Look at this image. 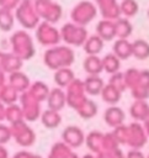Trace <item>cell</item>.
Here are the masks:
<instances>
[{"mask_svg": "<svg viewBox=\"0 0 149 158\" xmlns=\"http://www.w3.org/2000/svg\"><path fill=\"white\" fill-rule=\"evenodd\" d=\"M74 62L75 53L69 46H54L48 48L43 54V63L54 72L62 68H70Z\"/></svg>", "mask_w": 149, "mask_h": 158, "instance_id": "obj_1", "label": "cell"}, {"mask_svg": "<svg viewBox=\"0 0 149 158\" xmlns=\"http://www.w3.org/2000/svg\"><path fill=\"white\" fill-rule=\"evenodd\" d=\"M127 88L131 89L135 100H144L149 96V70L129 68L124 72Z\"/></svg>", "mask_w": 149, "mask_h": 158, "instance_id": "obj_2", "label": "cell"}, {"mask_svg": "<svg viewBox=\"0 0 149 158\" xmlns=\"http://www.w3.org/2000/svg\"><path fill=\"white\" fill-rule=\"evenodd\" d=\"M11 52L22 60H28L36 54V48L31 35L26 30L15 31L10 37Z\"/></svg>", "mask_w": 149, "mask_h": 158, "instance_id": "obj_3", "label": "cell"}, {"mask_svg": "<svg viewBox=\"0 0 149 158\" xmlns=\"http://www.w3.org/2000/svg\"><path fill=\"white\" fill-rule=\"evenodd\" d=\"M96 15H97V6L90 0H81L71 9L70 20L71 22L85 27L96 17Z\"/></svg>", "mask_w": 149, "mask_h": 158, "instance_id": "obj_4", "label": "cell"}, {"mask_svg": "<svg viewBox=\"0 0 149 158\" xmlns=\"http://www.w3.org/2000/svg\"><path fill=\"white\" fill-rule=\"evenodd\" d=\"M15 19L26 30L37 28L41 20L34 7V2L32 1H21L15 10Z\"/></svg>", "mask_w": 149, "mask_h": 158, "instance_id": "obj_5", "label": "cell"}, {"mask_svg": "<svg viewBox=\"0 0 149 158\" xmlns=\"http://www.w3.org/2000/svg\"><path fill=\"white\" fill-rule=\"evenodd\" d=\"M60 37L62 40L70 47H80L84 46L85 41L87 40L89 35L84 26L76 25L74 22H66L60 28Z\"/></svg>", "mask_w": 149, "mask_h": 158, "instance_id": "obj_6", "label": "cell"}, {"mask_svg": "<svg viewBox=\"0 0 149 158\" xmlns=\"http://www.w3.org/2000/svg\"><path fill=\"white\" fill-rule=\"evenodd\" d=\"M34 7L39 19H42L44 22L54 25L62 19L63 9L58 2L53 0H36Z\"/></svg>", "mask_w": 149, "mask_h": 158, "instance_id": "obj_7", "label": "cell"}, {"mask_svg": "<svg viewBox=\"0 0 149 158\" xmlns=\"http://www.w3.org/2000/svg\"><path fill=\"white\" fill-rule=\"evenodd\" d=\"M36 38L37 41L46 47H54L58 46L59 41L62 40L60 37V31L54 27V25L49 22H39V25L36 28Z\"/></svg>", "mask_w": 149, "mask_h": 158, "instance_id": "obj_8", "label": "cell"}, {"mask_svg": "<svg viewBox=\"0 0 149 158\" xmlns=\"http://www.w3.org/2000/svg\"><path fill=\"white\" fill-rule=\"evenodd\" d=\"M66 102L74 107V109H79L86 100V91H85V86H84V81L80 79H75L68 88H66Z\"/></svg>", "mask_w": 149, "mask_h": 158, "instance_id": "obj_9", "label": "cell"}, {"mask_svg": "<svg viewBox=\"0 0 149 158\" xmlns=\"http://www.w3.org/2000/svg\"><path fill=\"white\" fill-rule=\"evenodd\" d=\"M96 6L103 20L116 21L122 16L118 0H97Z\"/></svg>", "mask_w": 149, "mask_h": 158, "instance_id": "obj_10", "label": "cell"}, {"mask_svg": "<svg viewBox=\"0 0 149 158\" xmlns=\"http://www.w3.org/2000/svg\"><path fill=\"white\" fill-rule=\"evenodd\" d=\"M21 105H22V114L28 120H36V117L39 115V101L34 99L28 90L22 93L20 96Z\"/></svg>", "mask_w": 149, "mask_h": 158, "instance_id": "obj_11", "label": "cell"}, {"mask_svg": "<svg viewBox=\"0 0 149 158\" xmlns=\"http://www.w3.org/2000/svg\"><path fill=\"white\" fill-rule=\"evenodd\" d=\"M7 84L15 89L18 94L21 93H25L30 89L31 86V81H30V78L27 77L26 73H23L22 70H18V72H14L11 74H9L7 77Z\"/></svg>", "mask_w": 149, "mask_h": 158, "instance_id": "obj_12", "label": "cell"}, {"mask_svg": "<svg viewBox=\"0 0 149 158\" xmlns=\"http://www.w3.org/2000/svg\"><path fill=\"white\" fill-rule=\"evenodd\" d=\"M96 35L101 37L103 41H112L113 38H117L115 21L103 20V19L99 21V23L96 25Z\"/></svg>", "mask_w": 149, "mask_h": 158, "instance_id": "obj_13", "label": "cell"}, {"mask_svg": "<svg viewBox=\"0 0 149 158\" xmlns=\"http://www.w3.org/2000/svg\"><path fill=\"white\" fill-rule=\"evenodd\" d=\"M22 64H23V60L21 58H18L16 54H14L12 52H5L2 65H1V69L0 70H2L4 73L11 74L14 72L21 70Z\"/></svg>", "mask_w": 149, "mask_h": 158, "instance_id": "obj_14", "label": "cell"}, {"mask_svg": "<svg viewBox=\"0 0 149 158\" xmlns=\"http://www.w3.org/2000/svg\"><path fill=\"white\" fill-rule=\"evenodd\" d=\"M48 106L50 110L54 111H59L64 107V105L66 104V95L63 91V89L60 88H54L50 90L49 95H48Z\"/></svg>", "mask_w": 149, "mask_h": 158, "instance_id": "obj_15", "label": "cell"}, {"mask_svg": "<svg viewBox=\"0 0 149 158\" xmlns=\"http://www.w3.org/2000/svg\"><path fill=\"white\" fill-rule=\"evenodd\" d=\"M75 79L76 78L71 68H62L54 72V81L60 89H66Z\"/></svg>", "mask_w": 149, "mask_h": 158, "instance_id": "obj_16", "label": "cell"}, {"mask_svg": "<svg viewBox=\"0 0 149 158\" xmlns=\"http://www.w3.org/2000/svg\"><path fill=\"white\" fill-rule=\"evenodd\" d=\"M83 65L87 75H100L103 72L102 58L99 56H86Z\"/></svg>", "mask_w": 149, "mask_h": 158, "instance_id": "obj_17", "label": "cell"}, {"mask_svg": "<svg viewBox=\"0 0 149 158\" xmlns=\"http://www.w3.org/2000/svg\"><path fill=\"white\" fill-rule=\"evenodd\" d=\"M112 53L116 54L121 60L128 59L129 57H132V42H129L128 40H116L113 42V48H112Z\"/></svg>", "mask_w": 149, "mask_h": 158, "instance_id": "obj_18", "label": "cell"}, {"mask_svg": "<svg viewBox=\"0 0 149 158\" xmlns=\"http://www.w3.org/2000/svg\"><path fill=\"white\" fill-rule=\"evenodd\" d=\"M103 44H105V41L101 37H99L97 35H92L87 37L83 47L87 56H99V53L103 48Z\"/></svg>", "mask_w": 149, "mask_h": 158, "instance_id": "obj_19", "label": "cell"}, {"mask_svg": "<svg viewBox=\"0 0 149 158\" xmlns=\"http://www.w3.org/2000/svg\"><path fill=\"white\" fill-rule=\"evenodd\" d=\"M85 91L89 95H99L102 93V89L105 86L103 80L100 78V75H87L84 80Z\"/></svg>", "mask_w": 149, "mask_h": 158, "instance_id": "obj_20", "label": "cell"}, {"mask_svg": "<svg viewBox=\"0 0 149 158\" xmlns=\"http://www.w3.org/2000/svg\"><path fill=\"white\" fill-rule=\"evenodd\" d=\"M132 57L139 60H145L149 58V42L143 38H138L132 42Z\"/></svg>", "mask_w": 149, "mask_h": 158, "instance_id": "obj_21", "label": "cell"}, {"mask_svg": "<svg viewBox=\"0 0 149 158\" xmlns=\"http://www.w3.org/2000/svg\"><path fill=\"white\" fill-rule=\"evenodd\" d=\"M115 26H116L117 40H128V37L133 32V25L126 17H119L118 20H116Z\"/></svg>", "mask_w": 149, "mask_h": 158, "instance_id": "obj_22", "label": "cell"}, {"mask_svg": "<svg viewBox=\"0 0 149 158\" xmlns=\"http://www.w3.org/2000/svg\"><path fill=\"white\" fill-rule=\"evenodd\" d=\"M28 93L34 98L37 99L39 102L43 101V100H47L48 99V95L50 93V89L48 88V85L41 80H37V81H33L28 89Z\"/></svg>", "mask_w": 149, "mask_h": 158, "instance_id": "obj_23", "label": "cell"}, {"mask_svg": "<svg viewBox=\"0 0 149 158\" xmlns=\"http://www.w3.org/2000/svg\"><path fill=\"white\" fill-rule=\"evenodd\" d=\"M102 65H103V70L108 74H115V73H118L119 72V68H121V59L113 54L112 52L111 53H107L103 58H102Z\"/></svg>", "mask_w": 149, "mask_h": 158, "instance_id": "obj_24", "label": "cell"}, {"mask_svg": "<svg viewBox=\"0 0 149 158\" xmlns=\"http://www.w3.org/2000/svg\"><path fill=\"white\" fill-rule=\"evenodd\" d=\"M124 118L123 111L117 106H111L105 112V120L111 126H118Z\"/></svg>", "mask_w": 149, "mask_h": 158, "instance_id": "obj_25", "label": "cell"}, {"mask_svg": "<svg viewBox=\"0 0 149 158\" xmlns=\"http://www.w3.org/2000/svg\"><path fill=\"white\" fill-rule=\"evenodd\" d=\"M15 15L12 11L0 7V30L1 31H11L15 23Z\"/></svg>", "mask_w": 149, "mask_h": 158, "instance_id": "obj_26", "label": "cell"}, {"mask_svg": "<svg viewBox=\"0 0 149 158\" xmlns=\"http://www.w3.org/2000/svg\"><path fill=\"white\" fill-rule=\"evenodd\" d=\"M119 9H121V15H123V17L126 19H129L137 15L139 10V5L137 0H121Z\"/></svg>", "mask_w": 149, "mask_h": 158, "instance_id": "obj_27", "label": "cell"}, {"mask_svg": "<svg viewBox=\"0 0 149 158\" xmlns=\"http://www.w3.org/2000/svg\"><path fill=\"white\" fill-rule=\"evenodd\" d=\"M131 115L138 120L145 118L149 115V106L144 100H135L131 106Z\"/></svg>", "mask_w": 149, "mask_h": 158, "instance_id": "obj_28", "label": "cell"}, {"mask_svg": "<svg viewBox=\"0 0 149 158\" xmlns=\"http://www.w3.org/2000/svg\"><path fill=\"white\" fill-rule=\"evenodd\" d=\"M101 96H102V99H103L106 102L113 105V104L118 102V100H119V98H121V91H119L118 89H116L115 86H112L111 84L107 83V84L103 86V89H102Z\"/></svg>", "mask_w": 149, "mask_h": 158, "instance_id": "obj_29", "label": "cell"}, {"mask_svg": "<svg viewBox=\"0 0 149 158\" xmlns=\"http://www.w3.org/2000/svg\"><path fill=\"white\" fill-rule=\"evenodd\" d=\"M42 122L47 127H55L60 122V115L58 114V111L48 109L42 114Z\"/></svg>", "mask_w": 149, "mask_h": 158, "instance_id": "obj_30", "label": "cell"}, {"mask_svg": "<svg viewBox=\"0 0 149 158\" xmlns=\"http://www.w3.org/2000/svg\"><path fill=\"white\" fill-rule=\"evenodd\" d=\"M18 99V93L12 89L9 84L2 89V91L0 93V100L4 102V104H7V105H12L15 104V101Z\"/></svg>", "mask_w": 149, "mask_h": 158, "instance_id": "obj_31", "label": "cell"}, {"mask_svg": "<svg viewBox=\"0 0 149 158\" xmlns=\"http://www.w3.org/2000/svg\"><path fill=\"white\" fill-rule=\"evenodd\" d=\"M78 112L80 114V116H83V117H85V118H89V117L96 115V112H97V106H96V104H95L92 100L87 99V100L78 109Z\"/></svg>", "mask_w": 149, "mask_h": 158, "instance_id": "obj_32", "label": "cell"}, {"mask_svg": "<svg viewBox=\"0 0 149 158\" xmlns=\"http://www.w3.org/2000/svg\"><path fill=\"white\" fill-rule=\"evenodd\" d=\"M108 84H111L112 86H115L116 89H118L121 93L127 89V84H126V78H124V72H118L115 73L110 77L108 79Z\"/></svg>", "mask_w": 149, "mask_h": 158, "instance_id": "obj_33", "label": "cell"}, {"mask_svg": "<svg viewBox=\"0 0 149 158\" xmlns=\"http://www.w3.org/2000/svg\"><path fill=\"white\" fill-rule=\"evenodd\" d=\"M20 2H21V0H0V7L12 11V10L17 9Z\"/></svg>", "mask_w": 149, "mask_h": 158, "instance_id": "obj_34", "label": "cell"}, {"mask_svg": "<svg viewBox=\"0 0 149 158\" xmlns=\"http://www.w3.org/2000/svg\"><path fill=\"white\" fill-rule=\"evenodd\" d=\"M6 73H4L2 70H0V93L2 91V89L7 85V78L5 75Z\"/></svg>", "mask_w": 149, "mask_h": 158, "instance_id": "obj_35", "label": "cell"}, {"mask_svg": "<svg viewBox=\"0 0 149 158\" xmlns=\"http://www.w3.org/2000/svg\"><path fill=\"white\" fill-rule=\"evenodd\" d=\"M7 133H9L7 128L0 125V141H2L4 139V136H7Z\"/></svg>", "mask_w": 149, "mask_h": 158, "instance_id": "obj_36", "label": "cell"}, {"mask_svg": "<svg viewBox=\"0 0 149 158\" xmlns=\"http://www.w3.org/2000/svg\"><path fill=\"white\" fill-rule=\"evenodd\" d=\"M5 116H6V109L4 107V104L0 100V120H2Z\"/></svg>", "mask_w": 149, "mask_h": 158, "instance_id": "obj_37", "label": "cell"}, {"mask_svg": "<svg viewBox=\"0 0 149 158\" xmlns=\"http://www.w3.org/2000/svg\"><path fill=\"white\" fill-rule=\"evenodd\" d=\"M4 56H5V52L0 51V69H1V65H2V60H4Z\"/></svg>", "mask_w": 149, "mask_h": 158, "instance_id": "obj_38", "label": "cell"}, {"mask_svg": "<svg viewBox=\"0 0 149 158\" xmlns=\"http://www.w3.org/2000/svg\"><path fill=\"white\" fill-rule=\"evenodd\" d=\"M21 1H32V2H34L36 0H21Z\"/></svg>", "mask_w": 149, "mask_h": 158, "instance_id": "obj_39", "label": "cell"}, {"mask_svg": "<svg viewBox=\"0 0 149 158\" xmlns=\"http://www.w3.org/2000/svg\"><path fill=\"white\" fill-rule=\"evenodd\" d=\"M147 15H148V19H149V9H148V11H147Z\"/></svg>", "mask_w": 149, "mask_h": 158, "instance_id": "obj_40", "label": "cell"}, {"mask_svg": "<svg viewBox=\"0 0 149 158\" xmlns=\"http://www.w3.org/2000/svg\"><path fill=\"white\" fill-rule=\"evenodd\" d=\"M94 1H97V0H94Z\"/></svg>", "mask_w": 149, "mask_h": 158, "instance_id": "obj_41", "label": "cell"}]
</instances>
